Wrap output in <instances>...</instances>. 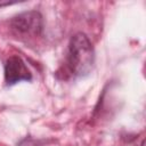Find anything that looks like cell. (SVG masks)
I'll list each match as a JSON object with an SVG mask.
<instances>
[{
	"label": "cell",
	"instance_id": "obj_4",
	"mask_svg": "<svg viewBox=\"0 0 146 146\" xmlns=\"http://www.w3.org/2000/svg\"><path fill=\"white\" fill-rule=\"evenodd\" d=\"M15 2H9V1H6V2H1L0 1V7H3V6H9V5H13Z\"/></svg>",
	"mask_w": 146,
	"mask_h": 146
},
{
	"label": "cell",
	"instance_id": "obj_2",
	"mask_svg": "<svg viewBox=\"0 0 146 146\" xmlns=\"http://www.w3.org/2000/svg\"><path fill=\"white\" fill-rule=\"evenodd\" d=\"M11 29L19 34L39 35L42 31V16L39 11H25L10 21Z\"/></svg>",
	"mask_w": 146,
	"mask_h": 146
},
{
	"label": "cell",
	"instance_id": "obj_1",
	"mask_svg": "<svg viewBox=\"0 0 146 146\" xmlns=\"http://www.w3.org/2000/svg\"><path fill=\"white\" fill-rule=\"evenodd\" d=\"M95 62L94 47L84 33H75L70 42L66 56V65L74 76H84L92 70Z\"/></svg>",
	"mask_w": 146,
	"mask_h": 146
},
{
	"label": "cell",
	"instance_id": "obj_5",
	"mask_svg": "<svg viewBox=\"0 0 146 146\" xmlns=\"http://www.w3.org/2000/svg\"><path fill=\"white\" fill-rule=\"evenodd\" d=\"M140 146H145V139L141 141V144H140Z\"/></svg>",
	"mask_w": 146,
	"mask_h": 146
},
{
	"label": "cell",
	"instance_id": "obj_3",
	"mask_svg": "<svg viewBox=\"0 0 146 146\" xmlns=\"http://www.w3.org/2000/svg\"><path fill=\"white\" fill-rule=\"evenodd\" d=\"M32 74L26 67L23 59L18 56H10L5 64V80L8 86L21 81H30Z\"/></svg>",
	"mask_w": 146,
	"mask_h": 146
}]
</instances>
